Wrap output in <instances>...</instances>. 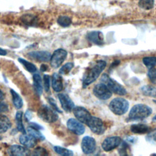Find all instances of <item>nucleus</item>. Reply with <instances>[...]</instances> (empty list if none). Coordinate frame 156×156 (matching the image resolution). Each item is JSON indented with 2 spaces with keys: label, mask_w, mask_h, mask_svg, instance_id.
<instances>
[{
  "label": "nucleus",
  "mask_w": 156,
  "mask_h": 156,
  "mask_svg": "<svg viewBox=\"0 0 156 156\" xmlns=\"http://www.w3.org/2000/svg\"><path fill=\"white\" fill-rule=\"evenodd\" d=\"M141 91L142 93L146 96L156 98V87L152 85H144L141 87Z\"/></svg>",
  "instance_id": "22"
},
{
  "label": "nucleus",
  "mask_w": 156,
  "mask_h": 156,
  "mask_svg": "<svg viewBox=\"0 0 156 156\" xmlns=\"http://www.w3.org/2000/svg\"><path fill=\"white\" fill-rule=\"evenodd\" d=\"M71 23H72L71 19L68 16H65V15L60 16L57 19V23L60 26L63 27H66L69 26Z\"/></svg>",
  "instance_id": "30"
},
{
  "label": "nucleus",
  "mask_w": 156,
  "mask_h": 156,
  "mask_svg": "<svg viewBox=\"0 0 156 156\" xmlns=\"http://www.w3.org/2000/svg\"><path fill=\"white\" fill-rule=\"evenodd\" d=\"M54 150L56 153L61 155H64V156L73 155V152L72 151L59 146H55L54 147Z\"/></svg>",
  "instance_id": "28"
},
{
  "label": "nucleus",
  "mask_w": 156,
  "mask_h": 156,
  "mask_svg": "<svg viewBox=\"0 0 156 156\" xmlns=\"http://www.w3.org/2000/svg\"><path fill=\"white\" fill-rule=\"evenodd\" d=\"M153 155H156V154H153Z\"/></svg>",
  "instance_id": "49"
},
{
  "label": "nucleus",
  "mask_w": 156,
  "mask_h": 156,
  "mask_svg": "<svg viewBox=\"0 0 156 156\" xmlns=\"http://www.w3.org/2000/svg\"><path fill=\"white\" fill-rule=\"evenodd\" d=\"M147 76L149 80L153 84H156V68H152L149 69L147 72Z\"/></svg>",
  "instance_id": "34"
},
{
  "label": "nucleus",
  "mask_w": 156,
  "mask_h": 156,
  "mask_svg": "<svg viewBox=\"0 0 156 156\" xmlns=\"http://www.w3.org/2000/svg\"><path fill=\"white\" fill-rule=\"evenodd\" d=\"M122 142V139L118 136H108L104 139L102 143V148L106 152L111 151L117 148Z\"/></svg>",
  "instance_id": "9"
},
{
  "label": "nucleus",
  "mask_w": 156,
  "mask_h": 156,
  "mask_svg": "<svg viewBox=\"0 0 156 156\" xmlns=\"http://www.w3.org/2000/svg\"><path fill=\"white\" fill-rule=\"evenodd\" d=\"M21 19L23 23L29 26H32L37 21L36 16L31 14H24L21 16Z\"/></svg>",
  "instance_id": "27"
},
{
  "label": "nucleus",
  "mask_w": 156,
  "mask_h": 156,
  "mask_svg": "<svg viewBox=\"0 0 156 156\" xmlns=\"http://www.w3.org/2000/svg\"><path fill=\"white\" fill-rule=\"evenodd\" d=\"M27 55L29 57L40 62H48L50 60L51 57L50 52L44 51H31L27 53Z\"/></svg>",
  "instance_id": "15"
},
{
  "label": "nucleus",
  "mask_w": 156,
  "mask_h": 156,
  "mask_svg": "<svg viewBox=\"0 0 156 156\" xmlns=\"http://www.w3.org/2000/svg\"><path fill=\"white\" fill-rule=\"evenodd\" d=\"M10 93L12 97V101L13 103V105L17 109H20L22 107L23 105V100L20 96V95L13 90H10Z\"/></svg>",
  "instance_id": "23"
},
{
  "label": "nucleus",
  "mask_w": 156,
  "mask_h": 156,
  "mask_svg": "<svg viewBox=\"0 0 156 156\" xmlns=\"http://www.w3.org/2000/svg\"><path fill=\"white\" fill-rule=\"evenodd\" d=\"M87 39L92 43L96 45H102L104 44L103 34L100 31H92L87 35Z\"/></svg>",
  "instance_id": "16"
},
{
  "label": "nucleus",
  "mask_w": 156,
  "mask_h": 156,
  "mask_svg": "<svg viewBox=\"0 0 156 156\" xmlns=\"http://www.w3.org/2000/svg\"><path fill=\"white\" fill-rule=\"evenodd\" d=\"M32 117V113L31 112L29 111V110H27L26 111V115H25V118L27 120H30V118Z\"/></svg>",
  "instance_id": "40"
},
{
  "label": "nucleus",
  "mask_w": 156,
  "mask_h": 156,
  "mask_svg": "<svg viewBox=\"0 0 156 156\" xmlns=\"http://www.w3.org/2000/svg\"><path fill=\"white\" fill-rule=\"evenodd\" d=\"M81 148L83 152L85 154L93 153L96 148V143L95 140L90 136H84L82 140Z\"/></svg>",
  "instance_id": "10"
},
{
  "label": "nucleus",
  "mask_w": 156,
  "mask_h": 156,
  "mask_svg": "<svg viewBox=\"0 0 156 156\" xmlns=\"http://www.w3.org/2000/svg\"><path fill=\"white\" fill-rule=\"evenodd\" d=\"M27 131L28 134L32 135L36 139L40 140H44L45 139L44 135L39 131V129H36L31 126L27 128Z\"/></svg>",
  "instance_id": "24"
},
{
  "label": "nucleus",
  "mask_w": 156,
  "mask_h": 156,
  "mask_svg": "<svg viewBox=\"0 0 156 156\" xmlns=\"http://www.w3.org/2000/svg\"><path fill=\"white\" fill-rule=\"evenodd\" d=\"M52 88L55 92H60L63 89L62 78L60 74L54 73L52 76L51 79Z\"/></svg>",
  "instance_id": "18"
},
{
  "label": "nucleus",
  "mask_w": 156,
  "mask_h": 156,
  "mask_svg": "<svg viewBox=\"0 0 156 156\" xmlns=\"http://www.w3.org/2000/svg\"><path fill=\"white\" fill-rule=\"evenodd\" d=\"M7 54V51L0 48V55H5Z\"/></svg>",
  "instance_id": "43"
},
{
  "label": "nucleus",
  "mask_w": 156,
  "mask_h": 156,
  "mask_svg": "<svg viewBox=\"0 0 156 156\" xmlns=\"http://www.w3.org/2000/svg\"><path fill=\"white\" fill-rule=\"evenodd\" d=\"M33 155H48V153L47 152V151L41 147H38L37 148H35L33 152L31 154Z\"/></svg>",
  "instance_id": "35"
},
{
  "label": "nucleus",
  "mask_w": 156,
  "mask_h": 156,
  "mask_svg": "<svg viewBox=\"0 0 156 156\" xmlns=\"http://www.w3.org/2000/svg\"><path fill=\"white\" fill-rule=\"evenodd\" d=\"M18 61L24 66V67L26 68L27 71L31 73H35L37 71V68L36 66L32 63L29 62V61L23 58H19Z\"/></svg>",
  "instance_id": "25"
},
{
  "label": "nucleus",
  "mask_w": 156,
  "mask_h": 156,
  "mask_svg": "<svg viewBox=\"0 0 156 156\" xmlns=\"http://www.w3.org/2000/svg\"><path fill=\"white\" fill-rule=\"evenodd\" d=\"M143 62L148 68H154L156 65V57H146L143 58Z\"/></svg>",
  "instance_id": "31"
},
{
  "label": "nucleus",
  "mask_w": 156,
  "mask_h": 156,
  "mask_svg": "<svg viewBox=\"0 0 156 156\" xmlns=\"http://www.w3.org/2000/svg\"><path fill=\"white\" fill-rule=\"evenodd\" d=\"M30 126H32V127H35V128H36V129H39V130L43 129L42 126H40L39 124H36V123H35V122H30Z\"/></svg>",
  "instance_id": "41"
},
{
  "label": "nucleus",
  "mask_w": 156,
  "mask_h": 156,
  "mask_svg": "<svg viewBox=\"0 0 156 156\" xmlns=\"http://www.w3.org/2000/svg\"><path fill=\"white\" fill-rule=\"evenodd\" d=\"M100 80L102 83L105 84L113 93L120 96H124L127 94L125 88L117 81L111 78L108 74L105 73L103 74Z\"/></svg>",
  "instance_id": "3"
},
{
  "label": "nucleus",
  "mask_w": 156,
  "mask_h": 156,
  "mask_svg": "<svg viewBox=\"0 0 156 156\" xmlns=\"http://www.w3.org/2000/svg\"><path fill=\"white\" fill-rule=\"evenodd\" d=\"M33 87L37 94L38 95H41L42 94V79L40 76L37 73H35L33 75Z\"/></svg>",
  "instance_id": "19"
},
{
  "label": "nucleus",
  "mask_w": 156,
  "mask_h": 156,
  "mask_svg": "<svg viewBox=\"0 0 156 156\" xmlns=\"http://www.w3.org/2000/svg\"><path fill=\"white\" fill-rule=\"evenodd\" d=\"M12 124L9 118L4 115H0V133L5 132L11 127Z\"/></svg>",
  "instance_id": "21"
},
{
  "label": "nucleus",
  "mask_w": 156,
  "mask_h": 156,
  "mask_svg": "<svg viewBox=\"0 0 156 156\" xmlns=\"http://www.w3.org/2000/svg\"><path fill=\"white\" fill-rule=\"evenodd\" d=\"M154 5V0H139L138 5L144 10H151Z\"/></svg>",
  "instance_id": "29"
},
{
  "label": "nucleus",
  "mask_w": 156,
  "mask_h": 156,
  "mask_svg": "<svg viewBox=\"0 0 156 156\" xmlns=\"http://www.w3.org/2000/svg\"><path fill=\"white\" fill-rule=\"evenodd\" d=\"M152 108L147 105L143 104H138L133 105L128 116L130 121H141L147 118L152 113Z\"/></svg>",
  "instance_id": "2"
},
{
  "label": "nucleus",
  "mask_w": 156,
  "mask_h": 156,
  "mask_svg": "<svg viewBox=\"0 0 156 156\" xmlns=\"http://www.w3.org/2000/svg\"><path fill=\"white\" fill-rule=\"evenodd\" d=\"M47 69H48V66H47L46 65H45V64H42V65H41V66H40V70H41V71L44 72V71H46Z\"/></svg>",
  "instance_id": "42"
},
{
  "label": "nucleus",
  "mask_w": 156,
  "mask_h": 156,
  "mask_svg": "<svg viewBox=\"0 0 156 156\" xmlns=\"http://www.w3.org/2000/svg\"><path fill=\"white\" fill-rule=\"evenodd\" d=\"M22 117H23V113L22 112L18 111L16 112V115H15V119L16 121V126H17V129L18 130L22 132L23 133H26V130L24 127L23 124V120H22Z\"/></svg>",
  "instance_id": "26"
},
{
  "label": "nucleus",
  "mask_w": 156,
  "mask_h": 156,
  "mask_svg": "<svg viewBox=\"0 0 156 156\" xmlns=\"http://www.w3.org/2000/svg\"><path fill=\"white\" fill-rule=\"evenodd\" d=\"M37 140L32 135H26V133L21 135L19 138L20 143L28 148L34 147L37 144Z\"/></svg>",
  "instance_id": "17"
},
{
  "label": "nucleus",
  "mask_w": 156,
  "mask_h": 156,
  "mask_svg": "<svg viewBox=\"0 0 156 156\" xmlns=\"http://www.w3.org/2000/svg\"><path fill=\"white\" fill-rule=\"evenodd\" d=\"M74 66V63L73 62H68L65 64L63 66L61 67L59 69V74L62 75H66L68 74L70 71L73 69Z\"/></svg>",
  "instance_id": "32"
},
{
  "label": "nucleus",
  "mask_w": 156,
  "mask_h": 156,
  "mask_svg": "<svg viewBox=\"0 0 156 156\" xmlns=\"http://www.w3.org/2000/svg\"><path fill=\"white\" fill-rule=\"evenodd\" d=\"M87 125L90 129V130L96 135H102L105 132V126L100 118L92 116L87 122Z\"/></svg>",
  "instance_id": "6"
},
{
  "label": "nucleus",
  "mask_w": 156,
  "mask_h": 156,
  "mask_svg": "<svg viewBox=\"0 0 156 156\" xmlns=\"http://www.w3.org/2000/svg\"><path fill=\"white\" fill-rule=\"evenodd\" d=\"M120 147L118 149V152L121 155H128L127 152L130 150V147L128 145V144L124 141H122L121 143L120 144Z\"/></svg>",
  "instance_id": "33"
},
{
  "label": "nucleus",
  "mask_w": 156,
  "mask_h": 156,
  "mask_svg": "<svg viewBox=\"0 0 156 156\" xmlns=\"http://www.w3.org/2000/svg\"><path fill=\"white\" fill-rule=\"evenodd\" d=\"M108 107L114 114L122 115L127 112L129 104L126 99L122 98H116L110 101Z\"/></svg>",
  "instance_id": "4"
},
{
  "label": "nucleus",
  "mask_w": 156,
  "mask_h": 156,
  "mask_svg": "<svg viewBox=\"0 0 156 156\" xmlns=\"http://www.w3.org/2000/svg\"><path fill=\"white\" fill-rule=\"evenodd\" d=\"M68 129L74 133L80 135L85 132V127L79 120L74 118H69L66 122Z\"/></svg>",
  "instance_id": "12"
},
{
  "label": "nucleus",
  "mask_w": 156,
  "mask_h": 156,
  "mask_svg": "<svg viewBox=\"0 0 156 156\" xmlns=\"http://www.w3.org/2000/svg\"><path fill=\"white\" fill-rule=\"evenodd\" d=\"M146 140L148 141H156V129L150 132L146 137Z\"/></svg>",
  "instance_id": "37"
},
{
  "label": "nucleus",
  "mask_w": 156,
  "mask_h": 156,
  "mask_svg": "<svg viewBox=\"0 0 156 156\" xmlns=\"http://www.w3.org/2000/svg\"><path fill=\"white\" fill-rule=\"evenodd\" d=\"M58 98L60 102L62 108L66 112H71L74 108V104L69 96L65 93H60L58 94Z\"/></svg>",
  "instance_id": "13"
},
{
  "label": "nucleus",
  "mask_w": 156,
  "mask_h": 156,
  "mask_svg": "<svg viewBox=\"0 0 156 156\" xmlns=\"http://www.w3.org/2000/svg\"><path fill=\"white\" fill-rule=\"evenodd\" d=\"M152 121H155V122H156V115L152 118Z\"/></svg>",
  "instance_id": "46"
},
{
  "label": "nucleus",
  "mask_w": 156,
  "mask_h": 156,
  "mask_svg": "<svg viewBox=\"0 0 156 156\" xmlns=\"http://www.w3.org/2000/svg\"><path fill=\"white\" fill-rule=\"evenodd\" d=\"M106 62L104 60H99L96 61L92 66L87 69L83 78V87H86L94 82L106 66Z\"/></svg>",
  "instance_id": "1"
},
{
  "label": "nucleus",
  "mask_w": 156,
  "mask_h": 156,
  "mask_svg": "<svg viewBox=\"0 0 156 156\" xmlns=\"http://www.w3.org/2000/svg\"><path fill=\"white\" fill-rule=\"evenodd\" d=\"M130 130L133 133L144 134L149 131V127L144 124H134L130 126Z\"/></svg>",
  "instance_id": "20"
},
{
  "label": "nucleus",
  "mask_w": 156,
  "mask_h": 156,
  "mask_svg": "<svg viewBox=\"0 0 156 156\" xmlns=\"http://www.w3.org/2000/svg\"><path fill=\"white\" fill-rule=\"evenodd\" d=\"M43 85L44 90L48 92L50 88V76L49 75L45 74L43 76Z\"/></svg>",
  "instance_id": "36"
},
{
  "label": "nucleus",
  "mask_w": 156,
  "mask_h": 156,
  "mask_svg": "<svg viewBox=\"0 0 156 156\" xmlns=\"http://www.w3.org/2000/svg\"><path fill=\"white\" fill-rule=\"evenodd\" d=\"M7 152L10 155L16 156H24L30 154V151L28 147L17 144L10 146L7 150Z\"/></svg>",
  "instance_id": "14"
},
{
  "label": "nucleus",
  "mask_w": 156,
  "mask_h": 156,
  "mask_svg": "<svg viewBox=\"0 0 156 156\" xmlns=\"http://www.w3.org/2000/svg\"><path fill=\"white\" fill-rule=\"evenodd\" d=\"M153 101L156 104V100H153Z\"/></svg>",
  "instance_id": "47"
},
{
  "label": "nucleus",
  "mask_w": 156,
  "mask_h": 156,
  "mask_svg": "<svg viewBox=\"0 0 156 156\" xmlns=\"http://www.w3.org/2000/svg\"><path fill=\"white\" fill-rule=\"evenodd\" d=\"M48 101H49V104H51V105L52 106V107H53L54 110H55L56 112H59V113H61V112H62L60 110V109L58 108V106H57V104H56V102H55V100H54L53 98H48Z\"/></svg>",
  "instance_id": "38"
},
{
  "label": "nucleus",
  "mask_w": 156,
  "mask_h": 156,
  "mask_svg": "<svg viewBox=\"0 0 156 156\" xmlns=\"http://www.w3.org/2000/svg\"><path fill=\"white\" fill-rule=\"evenodd\" d=\"M8 111V105L5 102H0V113Z\"/></svg>",
  "instance_id": "39"
},
{
  "label": "nucleus",
  "mask_w": 156,
  "mask_h": 156,
  "mask_svg": "<svg viewBox=\"0 0 156 156\" xmlns=\"http://www.w3.org/2000/svg\"><path fill=\"white\" fill-rule=\"evenodd\" d=\"M57 112L46 105H41L38 110V116L43 121L51 123L58 119V116Z\"/></svg>",
  "instance_id": "5"
},
{
  "label": "nucleus",
  "mask_w": 156,
  "mask_h": 156,
  "mask_svg": "<svg viewBox=\"0 0 156 156\" xmlns=\"http://www.w3.org/2000/svg\"><path fill=\"white\" fill-rule=\"evenodd\" d=\"M127 140L130 143H134L135 141V138L134 137H132V136H130L129 138H127Z\"/></svg>",
  "instance_id": "44"
},
{
  "label": "nucleus",
  "mask_w": 156,
  "mask_h": 156,
  "mask_svg": "<svg viewBox=\"0 0 156 156\" xmlns=\"http://www.w3.org/2000/svg\"><path fill=\"white\" fill-rule=\"evenodd\" d=\"M4 98V94L3 93V92L0 90V100L3 99Z\"/></svg>",
  "instance_id": "45"
},
{
  "label": "nucleus",
  "mask_w": 156,
  "mask_h": 156,
  "mask_svg": "<svg viewBox=\"0 0 156 156\" xmlns=\"http://www.w3.org/2000/svg\"><path fill=\"white\" fill-rule=\"evenodd\" d=\"M94 95L101 100L108 99L112 95V91L104 83L96 85L93 90Z\"/></svg>",
  "instance_id": "7"
},
{
  "label": "nucleus",
  "mask_w": 156,
  "mask_h": 156,
  "mask_svg": "<svg viewBox=\"0 0 156 156\" xmlns=\"http://www.w3.org/2000/svg\"><path fill=\"white\" fill-rule=\"evenodd\" d=\"M67 54V51L62 48H59L54 51L50 59L51 66L53 68H58L66 59Z\"/></svg>",
  "instance_id": "8"
},
{
  "label": "nucleus",
  "mask_w": 156,
  "mask_h": 156,
  "mask_svg": "<svg viewBox=\"0 0 156 156\" xmlns=\"http://www.w3.org/2000/svg\"><path fill=\"white\" fill-rule=\"evenodd\" d=\"M74 115L80 122L86 124L89 121L91 115L90 113L84 107L80 106H76L73 110Z\"/></svg>",
  "instance_id": "11"
},
{
  "label": "nucleus",
  "mask_w": 156,
  "mask_h": 156,
  "mask_svg": "<svg viewBox=\"0 0 156 156\" xmlns=\"http://www.w3.org/2000/svg\"><path fill=\"white\" fill-rule=\"evenodd\" d=\"M1 140V137L0 136V140Z\"/></svg>",
  "instance_id": "48"
}]
</instances>
